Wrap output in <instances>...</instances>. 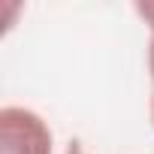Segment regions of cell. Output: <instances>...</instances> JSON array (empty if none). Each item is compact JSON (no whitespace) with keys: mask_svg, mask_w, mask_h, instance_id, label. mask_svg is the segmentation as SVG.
<instances>
[{"mask_svg":"<svg viewBox=\"0 0 154 154\" xmlns=\"http://www.w3.org/2000/svg\"><path fill=\"white\" fill-rule=\"evenodd\" d=\"M151 121H154V97H151Z\"/></svg>","mask_w":154,"mask_h":154,"instance_id":"obj_5","label":"cell"},{"mask_svg":"<svg viewBox=\"0 0 154 154\" xmlns=\"http://www.w3.org/2000/svg\"><path fill=\"white\" fill-rule=\"evenodd\" d=\"M0 154H51L48 124L21 106L0 109Z\"/></svg>","mask_w":154,"mask_h":154,"instance_id":"obj_1","label":"cell"},{"mask_svg":"<svg viewBox=\"0 0 154 154\" xmlns=\"http://www.w3.org/2000/svg\"><path fill=\"white\" fill-rule=\"evenodd\" d=\"M136 12L148 21V27H151V36H154V3H136Z\"/></svg>","mask_w":154,"mask_h":154,"instance_id":"obj_2","label":"cell"},{"mask_svg":"<svg viewBox=\"0 0 154 154\" xmlns=\"http://www.w3.org/2000/svg\"><path fill=\"white\" fill-rule=\"evenodd\" d=\"M66 154H85V148H82V142H75V139H72V142L66 145Z\"/></svg>","mask_w":154,"mask_h":154,"instance_id":"obj_4","label":"cell"},{"mask_svg":"<svg viewBox=\"0 0 154 154\" xmlns=\"http://www.w3.org/2000/svg\"><path fill=\"white\" fill-rule=\"evenodd\" d=\"M148 69H151V82H154V36L148 42Z\"/></svg>","mask_w":154,"mask_h":154,"instance_id":"obj_3","label":"cell"}]
</instances>
